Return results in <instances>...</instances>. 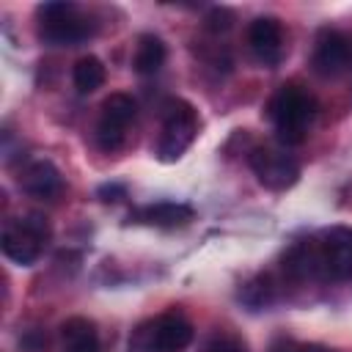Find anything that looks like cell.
Returning <instances> with one entry per match:
<instances>
[{
    "instance_id": "cell-2",
    "label": "cell",
    "mask_w": 352,
    "mask_h": 352,
    "mask_svg": "<svg viewBox=\"0 0 352 352\" xmlns=\"http://www.w3.org/2000/svg\"><path fill=\"white\" fill-rule=\"evenodd\" d=\"M36 16H38V36L55 47H74L94 33L91 19L74 3L66 0L41 3L36 8Z\"/></svg>"
},
{
    "instance_id": "cell-5",
    "label": "cell",
    "mask_w": 352,
    "mask_h": 352,
    "mask_svg": "<svg viewBox=\"0 0 352 352\" xmlns=\"http://www.w3.org/2000/svg\"><path fill=\"white\" fill-rule=\"evenodd\" d=\"M319 270L330 280L352 278V228L349 226H330L316 239Z\"/></svg>"
},
{
    "instance_id": "cell-19",
    "label": "cell",
    "mask_w": 352,
    "mask_h": 352,
    "mask_svg": "<svg viewBox=\"0 0 352 352\" xmlns=\"http://www.w3.org/2000/svg\"><path fill=\"white\" fill-rule=\"evenodd\" d=\"M110 195H124V187L121 184H104V187H99V198L102 201H113Z\"/></svg>"
},
{
    "instance_id": "cell-4",
    "label": "cell",
    "mask_w": 352,
    "mask_h": 352,
    "mask_svg": "<svg viewBox=\"0 0 352 352\" xmlns=\"http://www.w3.org/2000/svg\"><path fill=\"white\" fill-rule=\"evenodd\" d=\"M47 239H50L47 220L38 217V214H28V217L6 223L3 236H0V248H3L6 258H11L14 264L28 267L41 256Z\"/></svg>"
},
{
    "instance_id": "cell-14",
    "label": "cell",
    "mask_w": 352,
    "mask_h": 352,
    "mask_svg": "<svg viewBox=\"0 0 352 352\" xmlns=\"http://www.w3.org/2000/svg\"><path fill=\"white\" fill-rule=\"evenodd\" d=\"M165 55H168V52H165L162 38L154 36V33H143V36L138 38V50H135L132 66H135L138 74H154V72L162 69Z\"/></svg>"
},
{
    "instance_id": "cell-1",
    "label": "cell",
    "mask_w": 352,
    "mask_h": 352,
    "mask_svg": "<svg viewBox=\"0 0 352 352\" xmlns=\"http://www.w3.org/2000/svg\"><path fill=\"white\" fill-rule=\"evenodd\" d=\"M267 110H270V118L275 124L278 140L286 146H297L305 140L308 126L316 116V99L308 91H302L300 85L289 82L272 94Z\"/></svg>"
},
{
    "instance_id": "cell-8",
    "label": "cell",
    "mask_w": 352,
    "mask_h": 352,
    "mask_svg": "<svg viewBox=\"0 0 352 352\" xmlns=\"http://www.w3.org/2000/svg\"><path fill=\"white\" fill-rule=\"evenodd\" d=\"M349 60H352V50L346 36L333 28H322L314 47V69L322 77H336L349 69Z\"/></svg>"
},
{
    "instance_id": "cell-6",
    "label": "cell",
    "mask_w": 352,
    "mask_h": 352,
    "mask_svg": "<svg viewBox=\"0 0 352 352\" xmlns=\"http://www.w3.org/2000/svg\"><path fill=\"white\" fill-rule=\"evenodd\" d=\"M135 102L126 94H110L102 102L99 124H96V143L102 151H118L126 140V129L135 121Z\"/></svg>"
},
{
    "instance_id": "cell-10",
    "label": "cell",
    "mask_w": 352,
    "mask_h": 352,
    "mask_svg": "<svg viewBox=\"0 0 352 352\" xmlns=\"http://www.w3.org/2000/svg\"><path fill=\"white\" fill-rule=\"evenodd\" d=\"M19 187L41 201H52L63 190V176L50 160H36L19 173Z\"/></svg>"
},
{
    "instance_id": "cell-13",
    "label": "cell",
    "mask_w": 352,
    "mask_h": 352,
    "mask_svg": "<svg viewBox=\"0 0 352 352\" xmlns=\"http://www.w3.org/2000/svg\"><path fill=\"white\" fill-rule=\"evenodd\" d=\"M63 336V352H99V336L91 319L72 316L60 324Z\"/></svg>"
},
{
    "instance_id": "cell-15",
    "label": "cell",
    "mask_w": 352,
    "mask_h": 352,
    "mask_svg": "<svg viewBox=\"0 0 352 352\" xmlns=\"http://www.w3.org/2000/svg\"><path fill=\"white\" fill-rule=\"evenodd\" d=\"M74 88L80 94H94L104 82V63L96 55H85L74 63Z\"/></svg>"
},
{
    "instance_id": "cell-11",
    "label": "cell",
    "mask_w": 352,
    "mask_h": 352,
    "mask_svg": "<svg viewBox=\"0 0 352 352\" xmlns=\"http://www.w3.org/2000/svg\"><path fill=\"white\" fill-rule=\"evenodd\" d=\"M192 341V324L182 314H165L151 330V346L157 352H182Z\"/></svg>"
},
{
    "instance_id": "cell-17",
    "label": "cell",
    "mask_w": 352,
    "mask_h": 352,
    "mask_svg": "<svg viewBox=\"0 0 352 352\" xmlns=\"http://www.w3.org/2000/svg\"><path fill=\"white\" fill-rule=\"evenodd\" d=\"M231 25H234V11H231V8H223V6L209 8V14H206V19H204V28H206L209 33H226Z\"/></svg>"
},
{
    "instance_id": "cell-7",
    "label": "cell",
    "mask_w": 352,
    "mask_h": 352,
    "mask_svg": "<svg viewBox=\"0 0 352 352\" xmlns=\"http://www.w3.org/2000/svg\"><path fill=\"white\" fill-rule=\"evenodd\" d=\"M250 168L267 190H286L300 176V165L294 157L275 151V148H267V146H258L250 151Z\"/></svg>"
},
{
    "instance_id": "cell-18",
    "label": "cell",
    "mask_w": 352,
    "mask_h": 352,
    "mask_svg": "<svg viewBox=\"0 0 352 352\" xmlns=\"http://www.w3.org/2000/svg\"><path fill=\"white\" fill-rule=\"evenodd\" d=\"M206 352H248V346H245V341L236 338V336L217 333V336H212V341L206 344Z\"/></svg>"
},
{
    "instance_id": "cell-16",
    "label": "cell",
    "mask_w": 352,
    "mask_h": 352,
    "mask_svg": "<svg viewBox=\"0 0 352 352\" xmlns=\"http://www.w3.org/2000/svg\"><path fill=\"white\" fill-rule=\"evenodd\" d=\"M275 294V286H272V278L270 275H256L245 289H242V300L250 305V308H264Z\"/></svg>"
},
{
    "instance_id": "cell-12",
    "label": "cell",
    "mask_w": 352,
    "mask_h": 352,
    "mask_svg": "<svg viewBox=\"0 0 352 352\" xmlns=\"http://www.w3.org/2000/svg\"><path fill=\"white\" fill-rule=\"evenodd\" d=\"M135 217L140 223H148V226H157V228H182L192 220V206L176 204V201H160V204L138 209Z\"/></svg>"
},
{
    "instance_id": "cell-3",
    "label": "cell",
    "mask_w": 352,
    "mask_h": 352,
    "mask_svg": "<svg viewBox=\"0 0 352 352\" xmlns=\"http://www.w3.org/2000/svg\"><path fill=\"white\" fill-rule=\"evenodd\" d=\"M198 132V110L184 99H170L162 107V135L157 143L160 160H179Z\"/></svg>"
},
{
    "instance_id": "cell-9",
    "label": "cell",
    "mask_w": 352,
    "mask_h": 352,
    "mask_svg": "<svg viewBox=\"0 0 352 352\" xmlns=\"http://www.w3.org/2000/svg\"><path fill=\"white\" fill-rule=\"evenodd\" d=\"M248 44L253 50V55L267 63V66H275L283 55V30H280V22L272 19V16H258L250 22L248 28Z\"/></svg>"
}]
</instances>
